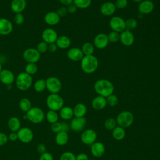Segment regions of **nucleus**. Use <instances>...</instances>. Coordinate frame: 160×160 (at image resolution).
Wrapping results in <instances>:
<instances>
[{
  "mask_svg": "<svg viewBox=\"0 0 160 160\" xmlns=\"http://www.w3.org/2000/svg\"><path fill=\"white\" fill-rule=\"evenodd\" d=\"M26 7V0H12L11 2V9L12 12L21 13Z\"/></svg>",
  "mask_w": 160,
  "mask_h": 160,
  "instance_id": "23",
  "label": "nucleus"
},
{
  "mask_svg": "<svg viewBox=\"0 0 160 160\" xmlns=\"http://www.w3.org/2000/svg\"><path fill=\"white\" fill-rule=\"evenodd\" d=\"M109 26L113 31L121 32L126 29L125 21L119 16H114L109 21Z\"/></svg>",
  "mask_w": 160,
  "mask_h": 160,
  "instance_id": "11",
  "label": "nucleus"
},
{
  "mask_svg": "<svg viewBox=\"0 0 160 160\" xmlns=\"http://www.w3.org/2000/svg\"><path fill=\"white\" fill-rule=\"evenodd\" d=\"M114 4L116 8L124 9L128 6V0H116Z\"/></svg>",
  "mask_w": 160,
  "mask_h": 160,
  "instance_id": "45",
  "label": "nucleus"
},
{
  "mask_svg": "<svg viewBox=\"0 0 160 160\" xmlns=\"http://www.w3.org/2000/svg\"><path fill=\"white\" fill-rule=\"evenodd\" d=\"M120 42L126 46H130L134 42V36L131 31L125 29L120 33Z\"/></svg>",
  "mask_w": 160,
  "mask_h": 160,
  "instance_id": "16",
  "label": "nucleus"
},
{
  "mask_svg": "<svg viewBox=\"0 0 160 160\" xmlns=\"http://www.w3.org/2000/svg\"><path fill=\"white\" fill-rule=\"evenodd\" d=\"M97 133L92 129H87L82 131L81 135V142L86 145H91L97 139Z\"/></svg>",
  "mask_w": 160,
  "mask_h": 160,
  "instance_id": "9",
  "label": "nucleus"
},
{
  "mask_svg": "<svg viewBox=\"0 0 160 160\" xmlns=\"http://www.w3.org/2000/svg\"><path fill=\"white\" fill-rule=\"evenodd\" d=\"M84 54L81 49L78 48H72L68 51L67 56L69 59L72 61H81L84 57Z\"/></svg>",
  "mask_w": 160,
  "mask_h": 160,
  "instance_id": "20",
  "label": "nucleus"
},
{
  "mask_svg": "<svg viewBox=\"0 0 160 160\" xmlns=\"http://www.w3.org/2000/svg\"><path fill=\"white\" fill-rule=\"evenodd\" d=\"M16 85L18 89L22 91L28 90L32 84V76L25 72H21L15 79Z\"/></svg>",
  "mask_w": 160,
  "mask_h": 160,
  "instance_id": "3",
  "label": "nucleus"
},
{
  "mask_svg": "<svg viewBox=\"0 0 160 160\" xmlns=\"http://www.w3.org/2000/svg\"><path fill=\"white\" fill-rule=\"evenodd\" d=\"M8 140V136L4 132H0V146L5 145Z\"/></svg>",
  "mask_w": 160,
  "mask_h": 160,
  "instance_id": "47",
  "label": "nucleus"
},
{
  "mask_svg": "<svg viewBox=\"0 0 160 160\" xmlns=\"http://www.w3.org/2000/svg\"><path fill=\"white\" fill-rule=\"evenodd\" d=\"M18 140L23 143H29L34 138V133L31 129L28 127L21 128L17 132Z\"/></svg>",
  "mask_w": 160,
  "mask_h": 160,
  "instance_id": "10",
  "label": "nucleus"
},
{
  "mask_svg": "<svg viewBox=\"0 0 160 160\" xmlns=\"http://www.w3.org/2000/svg\"><path fill=\"white\" fill-rule=\"evenodd\" d=\"M58 46V48L61 49H68L71 45V39L69 37L62 35L58 36L55 42Z\"/></svg>",
  "mask_w": 160,
  "mask_h": 160,
  "instance_id": "26",
  "label": "nucleus"
},
{
  "mask_svg": "<svg viewBox=\"0 0 160 160\" xmlns=\"http://www.w3.org/2000/svg\"><path fill=\"white\" fill-rule=\"evenodd\" d=\"M57 49H58V46L55 42L48 44V51L50 52H54L57 51Z\"/></svg>",
  "mask_w": 160,
  "mask_h": 160,
  "instance_id": "53",
  "label": "nucleus"
},
{
  "mask_svg": "<svg viewBox=\"0 0 160 160\" xmlns=\"http://www.w3.org/2000/svg\"><path fill=\"white\" fill-rule=\"evenodd\" d=\"M94 89L99 96L104 98H107L110 94H113L114 91L113 84L106 79H101L96 81L94 84Z\"/></svg>",
  "mask_w": 160,
  "mask_h": 160,
  "instance_id": "1",
  "label": "nucleus"
},
{
  "mask_svg": "<svg viewBox=\"0 0 160 160\" xmlns=\"http://www.w3.org/2000/svg\"><path fill=\"white\" fill-rule=\"evenodd\" d=\"M58 37L57 32L52 28L45 29L42 32V41L48 44L56 42Z\"/></svg>",
  "mask_w": 160,
  "mask_h": 160,
  "instance_id": "14",
  "label": "nucleus"
},
{
  "mask_svg": "<svg viewBox=\"0 0 160 160\" xmlns=\"http://www.w3.org/2000/svg\"><path fill=\"white\" fill-rule=\"evenodd\" d=\"M44 19L45 22L49 26H55L57 25L59 22L61 18L56 13V12L50 11L47 12L44 17Z\"/></svg>",
  "mask_w": 160,
  "mask_h": 160,
  "instance_id": "21",
  "label": "nucleus"
},
{
  "mask_svg": "<svg viewBox=\"0 0 160 160\" xmlns=\"http://www.w3.org/2000/svg\"><path fill=\"white\" fill-rule=\"evenodd\" d=\"M89 160H92V159H89Z\"/></svg>",
  "mask_w": 160,
  "mask_h": 160,
  "instance_id": "58",
  "label": "nucleus"
},
{
  "mask_svg": "<svg viewBox=\"0 0 160 160\" xmlns=\"http://www.w3.org/2000/svg\"></svg>",
  "mask_w": 160,
  "mask_h": 160,
  "instance_id": "60",
  "label": "nucleus"
},
{
  "mask_svg": "<svg viewBox=\"0 0 160 160\" xmlns=\"http://www.w3.org/2000/svg\"><path fill=\"white\" fill-rule=\"evenodd\" d=\"M14 21L17 25H21L24 22V17L22 13H16L14 17Z\"/></svg>",
  "mask_w": 160,
  "mask_h": 160,
  "instance_id": "44",
  "label": "nucleus"
},
{
  "mask_svg": "<svg viewBox=\"0 0 160 160\" xmlns=\"http://www.w3.org/2000/svg\"><path fill=\"white\" fill-rule=\"evenodd\" d=\"M39 160H54L53 156L49 152H45L40 154Z\"/></svg>",
  "mask_w": 160,
  "mask_h": 160,
  "instance_id": "46",
  "label": "nucleus"
},
{
  "mask_svg": "<svg viewBox=\"0 0 160 160\" xmlns=\"http://www.w3.org/2000/svg\"><path fill=\"white\" fill-rule=\"evenodd\" d=\"M34 89L38 92H41L46 89V80L44 79H39L35 81L34 84Z\"/></svg>",
  "mask_w": 160,
  "mask_h": 160,
  "instance_id": "34",
  "label": "nucleus"
},
{
  "mask_svg": "<svg viewBox=\"0 0 160 160\" xmlns=\"http://www.w3.org/2000/svg\"><path fill=\"white\" fill-rule=\"evenodd\" d=\"M69 140V136L67 132L60 131L57 133L55 136V141L56 144L59 146H62L66 145Z\"/></svg>",
  "mask_w": 160,
  "mask_h": 160,
  "instance_id": "29",
  "label": "nucleus"
},
{
  "mask_svg": "<svg viewBox=\"0 0 160 160\" xmlns=\"http://www.w3.org/2000/svg\"><path fill=\"white\" fill-rule=\"evenodd\" d=\"M116 8L114 3L112 2H106L103 3L100 8V12L102 14L106 16L112 15L116 11Z\"/></svg>",
  "mask_w": 160,
  "mask_h": 160,
  "instance_id": "22",
  "label": "nucleus"
},
{
  "mask_svg": "<svg viewBox=\"0 0 160 160\" xmlns=\"http://www.w3.org/2000/svg\"><path fill=\"white\" fill-rule=\"evenodd\" d=\"M27 120L30 122L38 124L42 122L45 118L44 111L39 107H32L26 114Z\"/></svg>",
  "mask_w": 160,
  "mask_h": 160,
  "instance_id": "5",
  "label": "nucleus"
},
{
  "mask_svg": "<svg viewBox=\"0 0 160 160\" xmlns=\"http://www.w3.org/2000/svg\"><path fill=\"white\" fill-rule=\"evenodd\" d=\"M126 24V29L131 31L138 26V22L134 18H129L128 20L125 21Z\"/></svg>",
  "mask_w": 160,
  "mask_h": 160,
  "instance_id": "38",
  "label": "nucleus"
},
{
  "mask_svg": "<svg viewBox=\"0 0 160 160\" xmlns=\"http://www.w3.org/2000/svg\"><path fill=\"white\" fill-rule=\"evenodd\" d=\"M104 128L107 130H112L117 126V122L116 119L113 118H109L105 120L104 123Z\"/></svg>",
  "mask_w": 160,
  "mask_h": 160,
  "instance_id": "36",
  "label": "nucleus"
},
{
  "mask_svg": "<svg viewBox=\"0 0 160 160\" xmlns=\"http://www.w3.org/2000/svg\"><path fill=\"white\" fill-rule=\"evenodd\" d=\"M76 160H89L88 156L86 153H79L76 156Z\"/></svg>",
  "mask_w": 160,
  "mask_h": 160,
  "instance_id": "51",
  "label": "nucleus"
},
{
  "mask_svg": "<svg viewBox=\"0 0 160 160\" xmlns=\"http://www.w3.org/2000/svg\"><path fill=\"white\" fill-rule=\"evenodd\" d=\"M15 76L9 69H2L0 72V82L6 86L11 85L15 81Z\"/></svg>",
  "mask_w": 160,
  "mask_h": 160,
  "instance_id": "13",
  "label": "nucleus"
},
{
  "mask_svg": "<svg viewBox=\"0 0 160 160\" xmlns=\"http://www.w3.org/2000/svg\"><path fill=\"white\" fill-rule=\"evenodd\" d=\"M8 139L11 141H16L18 139V134L16 132H11L8 136Z\"/></svg>",
  "mask_w": 160,
  "mask_h": 160,
  "instance_id": "52",
  "label": "nucleus"
},
{
  "mask_svg": "<svg viewBox=\"0 0 160 160\" xmlns=\"http://www.w3.org/2000/svg\"><path fill=\"white\" fill-rule=\"evenodd\" d=\"M87 112V108L83 103H78L73 108L74 116L76 118L84 117Z\"/></svg>",
  "mask_w": 160,
  "mask_h": 160,
  "instance_id": "28",
  "label": "nucleus"
},
{
  "mask_svg": "<svg viewBox=\"0 0 160 160\" xmlns=\"http://www.w3.org/2000/svg\"><path fill=\"white\" fill-rule=\"evenodd\" d=\"M59 111V116L63 120H71L74 117L73 109L69 106H64Z\"/></svg>",
  "mask_w": 160,
  "mask_h": 160,
  "instance_id": "25",
  "label": "nucleus"
},
{
  "mask_svg": "<svg viewBox=\"0 0 160 160\" xmlns=\"http://www.w3.org/2000/svg\"><path fill=\"white\" fill-rule=\"evenodd\" d=\"M67 8V11H68V13L69 14H74L77 11V7L72 3L71 4H69V6H68Z\"/></svg>",
  "mask_w": 160,
  "mask_h": 160,
  "instance_id": "49",
  "label": "nucleus"
},
{
  "mask_svg": "<svg viewBox=\"0 0 160 160\" xmlns=\"http://www.w3.org/2000/svg\"><path fill=\"white\" fill-rule=\"evenodd\" d=\"M61 124H62V131L68 132L69 129L70 128L69 125L65 122H61Z\"/></svg>",
  "mask_w": 160,
  "mask_h": 160,
  "instance_id": "54",
  "label": "nucleus"
},
{
  "mask_svg": "<svg viewBox=\"0 0 160 160\" xmlns=\"http://www.w3.org/2000/svg\"><path fill=\"white\" fill-rule=\"evenodd\" d=\"M107 105L106 98L101 96H96L92 101V106L95 110H102Z\"/></svg>",
  "mask_w": 160,
  "mask_h": 160,
  "instance_id": "24",
  "label": "nucleus"
},
{
  "mask_svg": "<svg viewBox=\"0 0 160 160\" xmlns=\"http://www.w3.org/2000/svg\"><path fill=\"white\" fill-rule=\"evenodd\" d=\"M36 49L40 54H43L48 51V44L44 41L39 42L36 47Z\"/></svg>",
  "mask_w": 160,
  "mask_h": 160,
  "instance_id": "41",
  "label": "nucleus"
},
{
  "mask_svg": "<svg viewBox=\"0 0 160 160\" xmlns=\"http://www.w3.org/2000/svg\"><path fill=\"white\" fill-rule=\"evenodd\" d=\"M38 71V66L36 63H28L25 66V72L32 76Z\"/></svg>",
  "mask_w": 160,
  "mask_h": 160,
  "instance_id": "37",
  "label": "nucleus"
},
{
  "mask_svg": "<svg viewBox=\"0 0 160 160\" xmlns=\"http://www.w3.org/2000/svg\"><path fill=\"white\" fill-rule=\"evenodd\" d=\"M86 124V119L84 117L76 118L74 117L71 119L69 126L73 131L79 132L82 131Z\"/></svg>",
  "mask_w": 160,
  "mask_h": 160,
  "instance_id": "12",
  "label": "nucleus"
},
{
  "mask_svg": "<svg viewBox=\"0 0 160 160\" xmlns=\"http://www.w3.org/2000/svg\"><path fill=\"white\" fill-rule=\"evenodd\" d=\"M56 13L59 15V16L60 18L61 17H64L67 14H68V11H67V8L64 6H61L60 8H59L56 11Z\"/></svg>",
  "mask_w": 160,
  "mask_h": 160,
  "instance_id": "48",
  "label": "nucleus"
},
{
  "mask_svg": "<svg viewBox=\"0 0 160 160\" xmlns=\"http://www.w3.org/2000/svg\"><path fill=\"white\" fill-rule=\"evenodd\" d=\"M134 2H141L142 1H143V0H132Z\"/></svg>",
  "mask_w": 160,
  "mask_h": 160,
  "instance_id": "56",
  "label": "nucleus"
},
{
  "mask_svg": "<svg viewBox=\"0 0 160 160\" xmlns=\"http://www.w3.org/2000/svg\"><path fill=\"white\" fill-rule=\"evenodd\" d=\"M112 135L114 139L117 141H121L126 136L125 129L119 126H117L112 130Z\"/></svg>",
  "mask_w": 160,
  "mask_h": 160,
  "instance_id": "30",
  "label": "nucleus"
},
{
  "mask_svg": "<svg viewBox=\"0 0 160 160\" xmlns=\"http://www.w3.org/2000/svg\"><path fill=\"white\" fill-rule=\"evenodd\" d=\"M46 86L49 92L56 94L61 90L62 83L57 77L51 76L46 79Z\"/></svg>",
  "mask_w": 160,
  "mask_h": 160,
  "instance_id": "7",
  "label": "nucleus"
},
{
  "mask_svg": "<svg viewBox=\"0 0 160 160\" xmlns=\"http://www.w3.org/2000/svg\"><path fill=\"white\" fill-rule=\"evenodd\" d=\"M73 4L79 9H86L90 6L91 0H73Z\"/></svg>",
  "mask_w": 160,
  "mask_h": 160,
  "instance_id": "35",
  "label": "nucleus"
},
{
  "mask_svg": "<svg viewBox=\"0 0 160 160\" xmlns=\"http://www.w3.org/2000/svg\"><path fill=\"white\" fill-rule=\"evenodd\" d=\"M94 46L93 44L89 42H85L83 44L81 50L84 54V56H88V55H92L94 51Z\"/></svg>",
  "mask_w": 160,
  "mask_h": 160,
  "instance_id": "33",
  "label": "nucleus"
},
{
  "mask_svg": "<svg viewBox=\"0 0 160 160\" xmlns=\"http://www.w3.org/2000/svg\"><path fill=\"white\" fill-rule=\"evenodd\" d=\"M36 150H37L38 152H39L40 154H41L46 152V147L44 144H39L37 146Z\"/></svg>",
  "mask_w": 160,
  "mask_h": 160,
  "instance_id": "50",
  "label": "nucleus"
},
{
  "mask_svg": "<svg viewBox=\"0 0 160 160\" xmlns=\"http://www.w3.org/2000/svg\"><path fill=\"white\" fill-rule=\"evenodd\" d=\"M154 4L151 0H143L138 6V11L141 14H148L154 10Z\"/></svg>",
  "mask_w": 160,
  "mask_h": 160,
  "instance_id": "19",
  "label": "nucleus"
},
{
  "mask_svg": "<svg viewBox=\"0 0 160 160\" xmlns=\"http://www.w3.org/2000/svg\"><path fill=\"white\" fill-rule=\"evenodd\" d=\"M8 126L11 132H17L21 128V122L18 118L12 116L9 119L8 121Z\"/></svg>",
  "mask_w": 160,
  "mask_h": 160,
  "instance_id": "27",
  "label": "nucleus"
},
{
  "mask_svg": "<svg viewBox=\"0 0 160 160\" xmlns=\"http://www.w3.org/2000/svg\"><path fill=\"white\" fill-rule=\"evenodd\" d=\"M105 146L100 141H96L91 145V153L95 158L102 156L105 152Z\"/></svg>",
  "mask_w": 160,
  "mask_h": 160,
  "instance_id": "17",
  "label": "nucleus"
},
{
  "mask_svg": "<svg viewBox=\"0 0 160 160\" xmlns=\"http://www.w3.org/2000/svg\"><path fill=\"white\" fill-rule=\"evenodd\" d=\"M106 99L107 104H108L109 106H116L118 103V98L116 95L114 94H111L109 96H108Z\"/></svg>",
  "mask_w": 160,
  "mask_h": 160,
  "instance_id": "39",
  "label": "nucleus"
},
{
  "mask_svg": "<svg viewBox=\"0 0 160 160\" xmlns=\"http://www.w3.org/2000/svg\"><path fill=\"white\" fill-rule=\"evenodd\" d=\"M13 29L12 22L8 19L0 18V35L7 36L11 33Z\"/></svg>",
  "mask_w": 160,
  "mask_h": 160,
  "instance_id": "18",
  "label": "nucleus"
},
{
  "mask_svg": "<svg viewBox=\"0 0 160 160\" xmlns=\"http://www.w3.org/2000/svg\"><path fill=\"white\" fill-rule=\"evenodd\" d=\"M46 105L49 110L58 111L64 106V99L58 93H51L46 98Z\"/></svg>",
  "mask_w": 160,
  "mask_h": 160,
  "instance_id": "4",
  "label": "nucleus"
},
{
  "mask_svg": "<svg viewBox=\"0 0 160 160\" xmlns=\"http://www.w3.org/2000/svg\"><path fill=\"white\" fill-rule=\"evenodd\" d=\"M19 107L22 112H27L32 108L30 99L27 98H22L19 102Z\"/></svg>",
  "mask_w": 160,
  "mask_h": 160,
  "instance_id": "31",
  "label": "nucleus"
},
{
  "mask_svg": "<svg viewBox=\"0 0 160 160\" xmlns=\"http://www.w3.org/2000/svg\"><path fill=\"white\" fill-rule=\"evenodd\" d=\"M159 59H160V57H159Z\"/></svg>",
  "mask_w": 160,
  "mask_h": 160,
  "instance_id": "59",
  "label": "nucleus"
},
{
  "mask_svg": "<svg viewBox=\"0 0 160 160\" xmlns=\"http://www.w3.org/2000/svg\"><path fill=\"white\" fill-rule=\"evenodd\" d=\"M1 70H2V65H1V62H0V72H1Z\"/></svg>",
  "mask_w": 160,
  "mask_h": 160,
  "instance_id": "57",
  "label": "nucleus"
},
{
  "mask_svg": "<svg viewBox=\"0 0 160 160\" xmlns=\"http://www.w3.org/2000/svg\"><path fill=\"white\" fill-rule=\"evenodd\" d=\"M59 160H76V155L70 151H66L61 154Z\"/></svg>",
  "mask_w": 160,
  "mask_h": 160,
  "instance_id": "40",
  "label": "nucleus"
},
{
  "mask_svg": "<svg viewBox=\"0 0 160 160\" xmlns=\"http://www.w3.org/2000/svg\"><path fill=\"white\" fill-rule=\"evenodd\" d=\"M99 66L98 58L92 55L84 56L81 60V68L86 74H92L94 72Z\"/></svg>",
  "mask_w": 160,
  "mask_h": 160,
  "instance_id": "2",
  "label": "nucleus"
},
{
  "mask_svg": "<svg viewBox=\"0 0 160 160\" xmlns=\"http://www.w3.org/2000/svg\"><path fill=\"white\" fill-rule=\"evenodd\" d=\"M109 42L108 35L104 33H99L94 37L93 44L95 48L102 49L107 47Z\"/></svg>",
  "mask_w": 160,
  "mask_h": 160,
  "instance_id": "15",
  "label": "nucleus"
},
{
  "mask_svg": "<svg viewBox=\"0 0 160 160\" xmlns=\"http://www.w3.org/2000/svg\"><path fill=\"white\" fill-rule=\"evenodd\" d=\"M118 126L123 128L130 127L134 122V115L129 111H123L118 114L116 118Z\"/></svg>",
  "mask_w": 160,
  "mask_h": 160,
  "instance_id": "6",
  "label": "nucleus"
},
{
  "mask_svg": "<svg viewBox=\"0 0 160 160\" xmlns=\"http://www.w3.org/2000/svg\"><path fill=\"white\" fill-rule=\"evenodd\" d=\"M51 131L57 134L58 132H59L60 131H62V124L61 122H54V123H52V124H51Z\"/></svg>",
  "mask_w": 160,
  "mask_h": 160,
  "instance_id": "43",
  "label": "nucleus"
},
{
  "mask_svg": "<svg viewBox=\"0 0 160 160\" xmlns=\"http://www.w3.org/2000/svg\"><path fill=\"white\" fill-rule=\"evenodd\" d=\"M119 36H120V34L119 32H117L113 31L110 32L108 35L109 42H113V43L118 42V41H119Z\"/></svg>",
  "mask_w": 160,
  "mask_h": 160,
  "instance_id": "42",
  "label": "nucleus"
},
{
  "mask_svg": "<svg viewBox=\"0 0 160 160\" xmlns=\"http://www.w3.org/2000/svg\"><path fill=\"white\" fill-rule=\"evenodd\" d=\"M59 116L57 112V111H55L53 110H49L45 116L46 120L50 124H52L58 122L59 119Z\"/></svg>",
  "mask_w": 160,
  "mask_h": 160,
  "instance_id": "32",
  "label": "nucleus"
},
{
  "mask_svg": "<svg viewBox=\"0 0 160 160\" xmlns=\"http://www.w3.org/2000/svg\"><path fill=\"white\" fill-rule=\"evenodd\" d=\"M22 57L28 63H36L40 59L41 54L36 49L29 48L24 51Z\"/></svg>",
  "mask_w": 160,
  "mask_h": 160,
  "instance_id": "8",
  "label": "nucleus"
},
{
  "mask_svg": "<svg viewBox=\"0 0 160 160\" xmlns=\"http://www.w3.org/2000/svg\"><path fill=\"white\" fill-rule=\"evenodd\" d=\"M59 1L62 4L67 6L73 3V0H59Z\"/></svg>",
  "mask_w": 160,
  "mask_h": 160,
  "instance_id": "55",
  "label": "nucleus"
}]
</instances>
